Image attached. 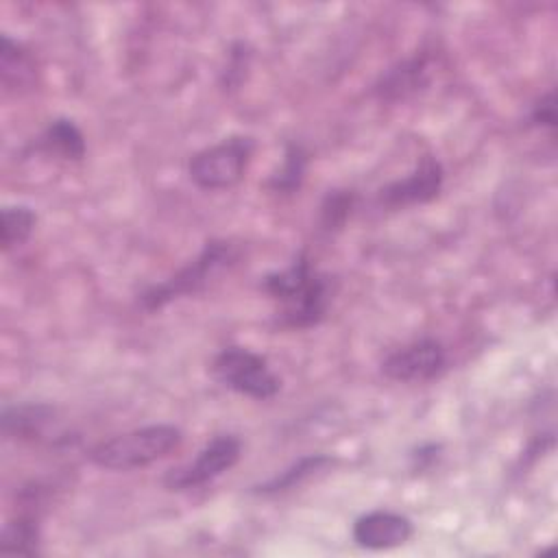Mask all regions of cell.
<instances>
[{
    "label": "cell",
    "mask_w": 558,
    "mask_h": 558,
    "mask_svg": "<svg viewBox=\"0 0 558 558\" xmlns=\"http://www.w3.org/2000/svg\"><path fill=\"white\" fill-rule=\"evenodd\" d=\"M37 61L33 52L11 35L0 37V81L11 94H22L37 83Z\"/></svg>",
    "instance_id": "8fae6325"
},
{
    "label": "cell",
    "mask_w": 558,
    "mask_h": 558,
    "mask_svg": "<svg viewBox=\"0 0 558 558\" xmlns=\"http://www.w3.org/2000/svg\"><path fill=\"white\" fill-rule=\"evenodd\" d=\"M414 534V523L401 514L390 510H373L355 519L351 527V536L355 545L364 549H392L408 543Z\"/></svg>",
    "instance_id": "9c48e42d"
},
{
    "label": "cell",
    "mask_w": 558,
    "mask_h": 558,
    "mask_svg": "<svg viewBox=\"0 0 558 558\" xmlns=\"http://www.w3.org/2000/svg\"><path fill=\"white\" fill-rule=\"evenodd\" d=\"M262 290L279 303L277 316L283 327L310 329L325 320L336 281L314 268L305 253H299L286 268L264 275Z\"/></svg>",
    "instance_id": "6da1fadb"
},
{
    "label": "cell",
    "mask_w": 558,
    "mask_h": 558,
    "mask_svg": "<svg viewBox=\"0 0 558 558\" xmlns=\"http://www.w3.org/2000/svg\"><path fill=\"white\" fill-rule=\"evenodd\" d=\"M355 205L351 190H329L320 203V229L327 233L340 231L349 220Z\"/></svg>",
    "instance_id": "ac0fdd59"
},
{
    "label": "cell",
    "mask_w": 558,
    "mask_h": 558,
    "mask_svg": "<svg viewBox=\"0 0 558 558\" xmlns=\"http://www.w3.org/2000/svg\"><path fill=\"white\" fill-rule=\"evenodd\" d=\"M37 225V214L28 205H4L0 225V244L9 253L28 242Z\"/></svg>",
    "instance_id": "2e32d148"
},
{
    "label": "cell",
    "mask_w": 558,
    "mask_h": 558,
    "mask_svg": "<svg viewBox=\"0 0 558 558\" xmlns=\"http://www.w3.org/2000/svg\"><path fill=\"white\" fill-rule=\"evenodd\" d=\"M333 462L336 460L331 456H327V453H305L299 460H294L292 464H288L283 471H279L277 475L255 484L253 493L262 495V497L288 493V490L296 488L299 484H303L305 480H310L312 475L329 469Z\"/></svg>",
    "instance_id": "7c38bea8"
},
{
    "label": "cell",
    "mask_w": 558,
    "mask_h": 558,
    "mask_svg": "<svg viewBox=\"0 0 558 558\" xmlns=\"http://www.w3.org/2000/svg\"><path fill=\"white\" fill-rule=\"evenodd\" d=\"M429 85V59L425 54H414L390 65L375 83L373 92L379 100L397 102L405 100Z\"/></svg>",
    "instance_id": "30bf717a"
},
{
    "label": "cell",
    "mask_w": 558,
    "mask_h": 558,
    "mask_svg": "<svg viewBox=\"0 0 558 558\" xmlns=\"http://www.w3.org/2000/svg\"><path fill=\"white\" fill-rule=\"evenodd\" d=\"M255 155V140L251 135H229L192 155L187 174L201 190H227L242 181Z\"/></svg>",
    "instance_id": "277c9868"
},
{
    "label": "cell",
    "mask_w": 558,
    "mask_h": 558,
    "mask_svg": "<svg viewBox=\"0 0 558 558\" xmlns=\"http://www.w3.org/2000/svg\"><path fill=\"white\" fill-rule=\"evenodd\" d=\"M238 248L229 240H209L198 251L194 259L181 266L177 272L166 277L159 283L148 286L137 294V303L146 312L161 310L163 305L172 303L174 299L201 292L222 268L235 264Z\"/></svg>",
    "instance_id": "3957f363"
},
{
    "label": "cell",
    "mask_w": 558,
    "mask_h": 558,
    "mask_svg": "<svg viewBox=\"0 0 558 558\" xmlns=\"http://www.w3.org/2000/svg\"><path fill=\"white\" fill-rule=\"evenodd\" d=\"M442 183H445L442 163L432 155H423L408 177L384 185L377 194V201L386 209L423 205L434 201L440 194Z\"/></svg>",
    "instance_id": "ba28073f"
},
{
    "label": "cell",
    "mask_w": 558,
    "mask_h": 558,
    "mask_svg": "<svg viewBox=\"0 0 558 558\" xmlns=\"http://www.w3.org/2000/svg\"><path fill=\"white\" fill-rule=\"evenodd\" d=\"M447 364V349L440 340L418 338L388 353L381 362V373L392 381L423 384L440 377Z\"/></svg>",
    "instance_id": "52a82bcc"
},
{
    "label": "cell",
    "mask_w": 558,
    "mask_h": 558,
    "mask_svg": "<svg viewBox=\"0 0 558 558\" xmlns=\"http://www.w3.org/2000/svg\"><path fill=\"white\" fill-rule=\"evenodd\" d=\"M209 371L225 388L255 401L272 399L281 390V379L268 360L246 347H225L214 355Z\"/></svg>",
    "instance_id": "5b68a950"
},
{
    "label": "cell",
    "mask_w": 558,
    "mask_h": 558,
    "mask_svg": "<svg viewBox=\"0 0 558 558\" xmlns=\"http://www.w3.org/2000/svg\"><path fill=\"white\" fill-rule=\"evenodd\" d=\"M39 148L65 161H81L87 153L85 135L70 118H54L39 137Z\"/></svg>",
    "instance_id": "4fadbf2b"
},
{
    "label": "cell",
    "mask_w": 558,
    "mask_h": 558,
    "mask_svg": "<svg viewBox=\"0 0 558 558\" xmlns=\"http://www.w3.org/2000/svg\"><path fill=\"white\" fill-rule=\"evenodd\" d=\"M39 521L35 514L24 512L15 519L7 521L0 534V554H22L35 556L39 554Z\"/></svg>",
    "instance_id": "9a60e30c"
},
{
    "label": "cell",
    "mask_w": 558,
    "mask_h": 558,
    "mask_svg": "<svg viewBox=\"0 0 558 558\" xmlns=\"http://www.w3.org/2000/svg\"><path fill=\"white\" fill-rule=\"evenodd\" d=\"M54 410L46 403H20L2 410V434L15 440H33L41 434Z\"/></svg>",
    "instance_id": "5bb4252c"
},
{
    "label": "cell",
    "mask_w": 558,
    "mask_h": 558,
    "mask_svg": "<svg viewBox=\"0 0 558 558\" xmlns=\"http://www.w3.org/2000/svg\"><path fill=\"white\" fill-rule=\"evenodd\" d=\"M305 170H307V153L303 150L301 144H288L283 153V163L270 177L268 187L277 194H294L305 179Z\"/></svg>",
    "instance_id": "e0dca14e"
},
{
    "label": "cell",
    "mask_w": 558,
    "mask_h": 558,
    "mask_svg": "<svg viewBox=\"0 0 558 558\" xmlns=\"http://www.w3.org/2000/svg\"><path fill=\"white\" fill-rule=\"evenodd\" d=\"M240 456H242L240 438H235L233 434H218L203 445V449L196 453L194 460L170 469L161 482L168 490H190L233 469Z\"/></svg>",
    "instance_id": "8992f818"
},
{
    "label": "cell",
    "mask_w": 558,
    "mask_h": 558,
    "mask_svg": "<svg viewBox=\"0 0 558 558\" xmlns=\"http://www.w3.org/2000/svg\"><path fill=\"white\" fill-rule=\"evenodd\" d=\"M251 57H253V52L244 41H235L229 48L227 65H225L222 76H220L222 89L231 92V89H238L244 83V78L248 74V68H251Z\"/></svg>",
    "instance_id": "d6986e66"
},
{
    "label": "cell",
    "mask_w": 558,
    "mask_h": 558,
    "mask_svg": "<svg viewBox=\"0 0 558 558\" xmlns=\"http://www.w3.org/2000/svg\"><path fill=\"white\" fill-rule=\"evenodd\" d=\"M183 440V432L170 423L137 427L100 440L87 453L89 462L107 471H131L148 466L172 453Z\"/></svg>",
    "instance_id": "7a4b0ae2"
},
{
    "label": "cell",
    "mask_w": 558,
    "mask_h": 558,
    "mask_svg": "<svg viewBox=\"0 0 558 558\" xmlns=\"http://www.w3.org/2000/svg\"><path fill=\"white\" fill-rule=\"evenodd\" d=\"M438 451H440V445H423V447H418V449L412 453V458L416 460V462H414V469H427L432 462H436Z\"/></svg>",
    "instance_id": "44dd1931"
},
{
    "label": "cell",
    "mask_w": 558,
    "mask_h": 558,
    "mask_svg": "<svg viewBox=\"0 0 558 558\" xmlns=\"http://www.w3.org/2000/svg\"><path fill=\"white\" fill-rule=\"evenodd\" d=\"M556 92L549 89L547 94H543L530 109V122L538 129H556Z\"/></svg>",
    "instance_id": "ffe728a7"
}]
</instances>
